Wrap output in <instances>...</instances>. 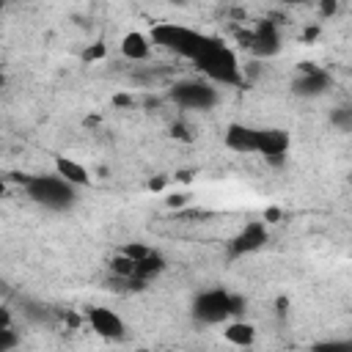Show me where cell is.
Instances as JSON below:
<instances>
[{
  "label": "cell",
  "mask_w": 352,
  "mask_h": 352,
  "mask_svg": "<svg viewBox=\"0 0 352 352\" xmlns=\"http://www.w3.org/2000/svg\"><path fill=\"white\" fill-rule=\"evenodd\" d=\"M168 206H184V195H170L168 198Z\"/></svg>",
  "instance_id": "28"
},
{
  "label": "cell",
  "mask_w": 352,
  "mask_h": 352,
  "mask_svg": "<svg viewBox=\"0 0 352 352\" xmlns=\"http://www.w3.org/2000/svg\"><path fill=\"white\" fill-rule=\"evenodd\" d=\"M316 36H319V28H316V25H311V28H305V33H302V38H305V41H314Z\"/></svg>",
  "instance_id": "26"
},
{
  "label": "cell",
  "mask_w": 352,
  "mask_h": 352,
  "mask_svg": "<svg viewBox=\"0 0 352 352\" xmlns=\"http://www.w3.org/2000/svg\"><path fill=\"white\" fill-rule=\"evenodd\" d=\"M311 352H352V341H319Z\"/></svg>",
  "instance_id": "17"
},
{
  "label": "cell",
  "mask_w": 352,
  "mask_h": 352,
  "mask_svg": "<svg viewBox=\"0 0 352 352\" xmlns=\"http://www.w3.org/2000/svg\"><path fill=\"white\" fill-rule=\"evenodd\" d=\"M162 270H165V258H162L160 253H154V250H151L146 258L135 261V278H138V280H143V283H146L148 278L160 275Z\"/></svg>",
  "instance_id": "15"
},
{
  "label": "cell",
  "mask_w": 352,
  "mask_h": 352,
  "mask_svg": "<svg viewBox=\"0 0 352 352\" xmlns=\"http://www.w3.org/2000/svg\"><path fill=\"white\" fill-rule=\"evenodd\" d=\"M113 104H116V107H132L135 99H132V94H116V96H113Z\"/></svg>",
  "instance_id": "23"
},
{
  "label": "cell",
  "mask_w": 352,
  "mask_h": 352,
  "mask_svg": "<svg viewBox=\"0 0 352 352\" xmlns=\"http://www.w3.org/2000/svg\"><path fill=\"white\" fill-rule=\"evenodd\" d=\"M234 314V294L226 289H209L195 297L192 302V316L201 324H220Z\"/></svg>",
  "instance_id": "4"
},
{
  "label": "cell",
  "mask_w": 352,
  "mask_h": 352,
  "mask_svg": "<svg viewBox=\"0 0 352 352\" xmlns=\"http://www.w3.org/2000/svg\"><path fill=\"white\" fill-rule=\"evenodd\" d=\"M280 217H283V212H280L278 206H267V209H264V217H261V220H264V223H278Z\"/></svg>",
  "instance_id": "22"
},
{
  "label": "cell",
  "mask_w": 352,
  "mask_h": 352,
  "mask_svg": "<svg viewBox=\"0 0 352 352\" xmlns=\"http://www.w3.org/2000/svg\"><path fill=\"white\" fill-rule=\"evenodd\" d=\"M330 74L314 63H300V77L292 82V91L297 96H322L330 88Z\"/></svg>",
  "instance_id": "6"
},
{
  "label": "cell",
  "mask_w": 352,
  "mask_h": 352,
  "mask_svg": "<svg viewBox=\"0 0 352 352\" xmlns=\"http://www.w3.org/2000/svg\"><path fill=\"white\" fill-rule=\"evenodd\" d=\"M289 132L286 129H258V154H264V160L270 165H283L286 162V151H289Z\"/></svg>",
  "instance_id": "9"
},
{
  "label": "cell",
  "mask_w": 352,
  "mask_h": 352,
  "mask_svg": "<svg viewBox=\"0 0 352 352\" xmlns=\"http://www.w3.org/2000/svg\"><path fill=\"white\" fill-rule=\"evenodd\" d=\"M192 63H195L212 82H220V85H242V69H239V60H236L234 50L226 47L220 38H214L212 47L204 50Z\"/></svg>",
  "instance_id": "2"
},
{
  "label": "cell",
  "mask_w": 352,
  "mask_h": 352,
  "mask_svg": "<svg viewBox=\"0 0 352 352\" xmlns=\"http://www.w3.org/2000/svg\"><path fill=\"white\" fill-rule=\"evenodd\" d=\"M22 184H25V192L36 204H41L47 209H58V212L60 209H69L74 204V198H77L74 184H69L58 173L55 176H25Z\"/></svg>",
  "instance_id": "3"
},
{
  "label": "cell",
  "mask_w": 352,
  "mask_h": 352,
  "mask_svg": "<svg viewBox=\"0 0 352 352\" xmlns=\"http://www.w3.org/2000/svg\"><path fill=\"white\" fill-rule=\"evenodd\" d=\"M333 124H338V126H344V129H352V107L338 110V113L333 116Z\"/></svg>",
  "instance_id": "20"
},
{
  "label": "cell",
  "mask_w": 352,
  "mask_h": 352,
  "mask_svg": "<svg viewBox=\"0 0 352 352\" xmlns=\"http://www.w3.org/2000/svg\"><path fill=\"white\" fill-rule=\"evenodd\" d=\"M110 272H113L116 278H121V280L135 278V261H132L129 256L118 253V256H113V258H110Z\"/></svg>",
  "instance_id": "16"
},
{
  "label": "cell",
  "mask_w": 352,
  "mask_h": 352,
  "mask_svg": "<svg viewBox=\"0 0 352 352\" xmlns=\"http://www.w3.org/2000/svg\"><path fill=\"white\" fill-rule=\"evenodd\" d=\"M286 308H289V300H286V297H278V314H280V316L286 314Z\"/></svg>",
  "instance_id": "29"
},
{
  "label": "cell",
  "mask_w": 352,
  "mask_h": 352,
  "mask_svg": "<svg viewBox=\"0 0 352 352\" xmlns=\"http://www.w3.org/2000/svg\"><path fill=\"white\" fill-rule=\"evenodd\" d=\"M223 336H226V341H231L234 346H250V344L256 341V327H253L250 322H234V324H228V327L223 330Z\"/></svg>",
  "instance_id": "14"
},
{
  "label": "cell",
  "mask_w": 352,
  "mask_h": 352,
  "mask_svg": "<svg viewBox=\"0 0 352 352\" xmlns=\"http://www.w3.org/2000/svg\"><path fill=\"white\" fill-rule=\"evenodd\" d=\"M55 173L60 176V179H66L69 184H74V187H82V184H88V170L80 165V162H74V160H69V157H55Z\"/></svg>",
  "instance_id": "12"
},
{
  "label": "cell",
  "mask_w": 352,
  "mask_h": 352,
  "mask_svg": "<svg viewBox=\"0 0 352 352\" xmlns=\"http://www.w3.org/2000/svg\"><path fill=\"white\" fill-rule=\"evenodd\" d=\"M121 52H124V58H129V60H146V58L151 55V44H148V38H146L143 33L132 30V33H126V36L121 38Z\"/></svg>",
  "instance_id": "13"
},
{
  "label": "cell",
  "mask_w": 352,
  "mask_h": 352,
  "mask_svg": "<svg viewBox=\"0 0 352 352\" xmlns=\"http://www.w3.org/2000/svg\"><path fill=\"white\" fill-rule=\"evenodd\" d=\"M170 135H173V138H182V140H190V135H187V129H184L182 124H173V126H170Z\"/></svg>",
  "instance_id": "25"
},
{
  "label": "cell",
  "mask_w": 352,
  "mask_h": 352,
  "mask_svg": "<svg viewBox=\"0 0 352 352\" xmlns=\"http://www.w3.org/2000/svg\"><path fill=\"white\" fill-rule=\"evenodd\" d=\"M162 187H165V179H162V176L148 182V190H151V192H157V190H162Z\"/></svg>",
  "instance_id": "27"
},
{
  "label": "cell",
  "mask_w": 352,
  "mask_h": 352,
  "mask_svg": "<svg viewBox=\"0 0 352 352\" xmlns=\"http://www.w3.org/2000/svg\"><path fill=\"white\" fill-rule=\"evenodd\" d=\"M104 52H107L104 44H91V47L82 52V58H85V60H99V58H104Z\"/></svg>",
  "instance_id": "21"
},
{
  "label": "cell",
  "mask_w": 352,
  "mask_h": 352,
  "mask_svg": "<svg viewBox=\"0 0 352 352\" xmlns=\"http://www.w3.org/2000/svg\"><path fill=\"white\" fill-rule=\"evenodd\" d=\"M124 256H129L132 261H140V258H146L148 253H151V248H146L143 242H129V245H124V250H121Z\"/></svg>",
  "instance_id": "18"
},
{
  "label": "cell",
  "mask_w": 352,
  "mask_h": 352,
  "mask_svg": "<svg viewBox=\"0 0 352 352\" xmlns=\"http://www.w3.org/2000/svg\"><path fill=\"white\" fill-rule=\"evenodd\" d=\"M88 322H91V330L102 338H110V341H118L126 336V327L121 322V316L104 305H94L88 308Z\"/></svg>",
  "instance_id": "8"
},
{
  "label": "cell",
  "mask_w": 352,
  "mask_h": 352,
  "mask_svg": "<svg viewBox=\"0 0 352 352\" xmlns=\"http://www.w3.org/2000/svg\"><path fill=\"white\" fill-rule=\"evenodd\" d=\"M264 242H267V223H264V220H250V223L231 239L228 253H231V258H239V256H245V253H253V250L264 248Z\"/></svg>",
  "instance_id": "7"
},
{
  "label": "cell",
  "mask_w": 352,
  "mask_h": 352,
  "mask_svg": "<svg viewBox=\"0 0 352 352\" xmlns=\"http://www.w3.org/2000/svg\"><path fill=\"white\" fill-rule=\"evenodd\" d=\"M278 47H280V36H278L275 22L261 19V22L253 28V47H250V50H256L258 55H275Z\"/></svg>",
  "instance_id": "11"
},
{
  "label": "cell",
  "mask_w": 352,
  "mask_h": 352,
  "mask_svg": "<svg viewBox=\"0 0 352 352\" xmlns=\"http://www.w3.org/2000/svg\"><path fill=\"white\" fill-rule=\"evenodd\" d=\"M16 333L8 327V330H0V352H11L14 346H16Z\"/></svg>",
  "instance_id": "19"
},
{
  "label": "cell",
  "mask_w": 352,
  "mask_h": 352,
  "mask_svg": "<svg viewBox=\"0 0 352 352\" xmlns=\"http://www.w3.org/2000/svg\"><path fill=\"white\" fill-rule=\"evenodd\" d=\"M336 8H338V3H336V0H324V3L319 6L322 16H333V14H336Z\"/></svg>",
  "instance_id": "24"
},
{
  "label": "cell",
  "mask_w": 352,
  "mask_h": 352,
  "mask_svg": "<svg viewBox=\"0 0 352 352\" xmlns=\"http://www.w3.org/2000/svg\"><path fill=\"white\" fill-rule=\"evenodd\" d=\"M226 146L236 154L258 151V129H253L248 124H231L226 129Z\"/></svg>",
  "instance_id": "10"
},
{
  "label": "cell",
  "mask_w": 352,
  "mask_h": 352,
  "mask_svg": "<svg viewBox=\"0 0 352 352\" xmlns=\"http://www.w3.org/2000/svg\"><path fill=\"white\" fill-rule=\"evenodd\" d=\"M151 41L182 55V58H190L195 60L204 50L212 47L214 36H206V33H198L192 28H184V25H173V22H160L151 28Z\"/></svg>",
  "instance_id": "1"
},
{
  "label": "cell",
  "mask_w": 352,
  "mask_h": 352,
  "mask_svg": "<svg viewBox=\"0 0 352 352\" xmlns=\"http://www.w3.org/2000/svg\"><path fill=\"white\" fill-rule=\"evenodd\" d=\"M170 99L179 107H187V110H209V107L217 104V91L209 82L184 80V82H176L170 88Z\"/></svg>",
  "instance_id": "5"
}]
</instances>
